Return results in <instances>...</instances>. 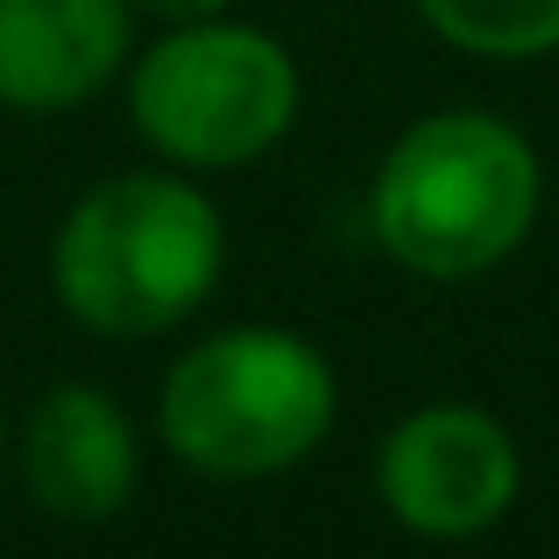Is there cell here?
I'll use <instances>...</instances> for the list:
<instances>
[{
	"mask_svg": "<svg viewBox=\"0 0 559 559\" xmlns=\"http://www.w3.org/2000/svg\"><path fill=\"white\" fill-rule=\"evenodd\" d=\"M43 270L79 333L114 347L164 341L213 305L227 276V213L191 170H114L64 205Z\"/></svg>",
	"mask_w": 559,
	"mask_h": 559,
	"instance_id": "cell-1",
	"label": "cell"
},
{
	"mask_svg": "<svg viewBox=\"0 0 559 559\" xmlns=\"http://www.w3.org/2000/svg\"><path fill=\"white\" fill-rule=\"evenodd\" d=\"M546 213V156L496 107H432L376 156L361 219L396 270L475 284L503 270Z\"/></svg>",
	"mask_w": 559,
	"mask_h": 559,
	"instance_id": "cell-2",
	"label": "cell"
},
{
	"mask_svg": "<svg viewBox=\"0 0 559 559\" xmlns=\"http://www.w3.org/2000/svg\"><path fill=\"white\" fill-rule=\"evenodd\" d=\"M341 425V369L298 326L234 319L178 347L156 390V447L205 481H276Z\"/></svg>",
	"mask_w": 559,
	"mask_h": 559,
	"instance_id": "cell-3",
	"label": "cell"
},
{
	"mask_svg": "<svg viewBox=\"0 0 559 559\" xmlns=\"http://www.w3.org/2000/svg\"><path fill=\"white\" fill-rule=\"evenodd\" d=\"M128 128L170 170L234 178L284 150L305 114V64L276 28L241 14L164 22L156 43H135L121 71Z\"/></svg>",
	"mask_w": 559,
	"mask_h": 559,
	"instance_id": "cell-4",
	"label": "cell"
},
{
	"mask_svg": "<svg viewBox=\"0 0 559 559\" xmlns=\"http://www.w3.org/2000/svg\"><path fill=\"white\" fill-rule=\"evenodd\" d=\"M376 503L404 538L425 546H475L518 510L524 447L489 404L432 396L411 404L376 447Z\"/></svg>",
	"mask_w": 559,
	"mask_h": 559,
	"instance_id": "cell-5",
	"label": "cell"
},
{
	"mask_svg": "<svg viewBox=\"0 0 559 559\" xmlns=\"http://www.w3.org/2000/svg\"><path fill=\"white\" fill-rule=\"evenodd\" d=\"M8 461L22 475L28 503L57 524H114L142 496V425L128 418V404L114 390L85 376H64L14 418Z\"/></svg>",
	"mask_w": 559,
	"mask_h": 559,
	"instance_id": "cell-6",
	"label": "cell"
},
{
	"mask_svg": "<svg viewBox=\"0 0 559 559\" xmlns=\"http://www.w3.org/2000/svg\"><path fill=\"white\" fill-rule=\"evenodd\" d=\"M142 14L128 0H0V114H79L121 85Z\"/></svg>",
	"mask_w": 559,
	"mask_h": 559,
	"instance_id": "cell-7",
	"label": "cell"
},
{
	"mask_svg": "<svg viewBox=\"0 0 559 559\" xmlns=\"http://www.w3.org/2000/svg\"><path fill=\"white\" fill-rule=\"evenodd\" d=\"M447 50L475 64H538L559 57V0H411Z\"/></svg>",
	"mask_w": 559,
	"mask_h": 559,
	"instance_id": "cell-8",
	"label": "cell"
},
{
	"mask_svg": "<svg viewBox=\"0 0 559 559\" xmlns=\"http://www.w3.org/2000/svg\"><path fill=\"white\" fill-rule=\"evenodd\" d=\"M128 8H135L142 22L164 28V22H205V14H227L234 0H128Z\"/></svg>",
	"mask_w": 559,
	"mask_h": 559,
	"instance_id": "cell-9",
	"label": "cell"
},
{
	"mask_svg": "<svg viewBox=\"0 0 559 559\" xmlns=\"http://www.w3.org/2000/svg\"><path fill=\"white\" fill-rule=\"evenodd\" d=\"M8 432H14V418H8V404H0V467H8Z\"/></svg>",
	"mask_w": 559,
	"mask_h": 559,
	"instance_id": "cell-10",
	"label": "cell"
}]
</instances>
